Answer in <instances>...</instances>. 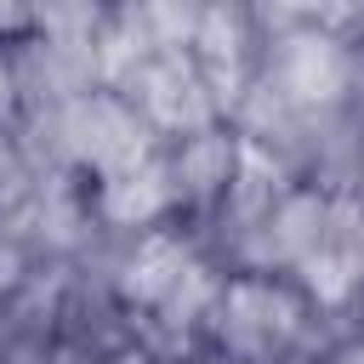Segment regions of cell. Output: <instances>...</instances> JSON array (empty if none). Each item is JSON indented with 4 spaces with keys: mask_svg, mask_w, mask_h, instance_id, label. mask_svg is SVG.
I'll use <instances>...</instances> for the list:
<instances>
[{
    "mask_svg": "<svg viewBox=\"0 0 364 364\" xmlns=\"http://www.w3.org/2000/svg\"><path fill=\"white\" fill-rule=\"evenodd\" d=\"M233 165H239V136H233V131L205 125V131L182 136V148L171 154L176 205H216V199H228Z\"/></svg>",
    "mask_w": 364,
    "mask_h": 364,
    "instance_id": "7",
    "label": "cell"
},
{
    "mask_svg": "<svg viewBox=\"0 0 364 364\" xmlns=\"http://www.w3.org/2000/svg\"><path fill=\"white\" fill-rule=\"evenodd\" d=\"M188 267H193V250H188V239H176L171 228H148L136 245H131V256L119 262V296L131 301V307H165L171 301V290L188 279Z\"/></svg>",
    "mask_w": 364,
    "mask_h": 364,
    "instance_id": "6",
    "label": "cell"
},
{
    "mask_svg": "<svg viewBox=\"0 0 364 364\" xmlns=\"http://www.w3.org/2000/svg\"><path fill=\"white\" fill-rule=\"evenodd\" d=\"M210 318H216V341L233 364H273L296 347L307 307H301V290H290L284 279L239 273V279L222 284Z\"/></svg>",
    "mask_w": 364,
    "mask_h": 364,
    "instance_id": "1",
    "label": "cell"
},
{
    "mask_svg": "<svg viewBox=\"0 0 364 364\" xmlns=\"http://www.w3.org/2000/svg\"><path fill=\"white\" fill-rule=\"evenodd\" d=\"M11 108H17V63L0 51V119H6Z\"/></svg>",
    "mask_w": 364,
    "mask_h": 364,
    "instance_id": "8",
    "label": "cell"
},
{
    "mask_svg": "<svg viewBox=\"0 0 364 364\" xmlns=\"http://www.w3.org/2000/svg\"><path fill=\"white\" fill-rule=\"evenodd\" d=\"M176 205V182H171V159H159L154 148L119 171L102 176L97 188V210L114 222V228H159V216Z\"/></svg>",
    "mask_w": 364,
    "mask_h": 364,
    "instance_id": "5",
    "label": "cell"
},
{
    "mask_svg": "<svg viewBox=\"0 0 364 364\" xmlns=\"http://www.w3.org/2000/svg\"><path fill=\"white\" fill-rule=\"evenodd\" d=\"M148 136L154 131L142 125V114L131 108V97L125 91H108V85H91L80 97H63V108H57V142H63V154L74 165L97 171V176L142 159L154 148Z\"/></svg>",
    "mask_w": 364,
    "mask_h": 364,
    "instance_id": "2",
    "label": "cell"
},
{
    "mask_svg": "<svg viewBox=\"0 0 364 364\" xmlns=\"http://www.w3.org/2000/svg\"><path fill=\"white\" fill-rule=\"evenodd\" d=\"M102 364H148L142 353H114V358H102Z\"/></svg>",
    "mask_w": 364,
    "mask_h": 364,
    "instance_id": "10",
    "label": "cell"
},
{
    "mask_svg": "<svg viewBox=\"0 0 364 364\" xmlns=\"http://www.w3.org/2000/svg\"><path fill=\"white\" fill-rule=\"evenodd\" d=\"M131 108L142 114L148 131H171V136H193L205 125H216V97L193 63V51H154L131 80H125Z\"/></svg>",
    "mask_w": 364,
    "mask_h": 364,
    "instance_id": "4",
    "label": "cell"
},
{
    "mask_svg": "<svg viewBox=\"0 0 364 364\" xmlns=\"http://www.w3.org/2000/svg\"><path fill=\"white\" fill-rule=\"evenodd\" d=\"M267 85L284 97L290 114H307V108H336L353 85V57H347V40H336L324 23H296L273 40V68H267Z\"/></svg>",
    "mask_w": 364,
    "mask_h": 364,
    "instance_id": "3",
    "label": "cell"
},
{
    "mask_svg": "<svg viewBox=\"0 0 364 364\" xmlns=\"http://www.w3.org/2000/svg\"><path fill=\"white\" fill-rule=\"evenodd\" d=\"M11 182H17V154H11V148H6V136H0V193H6Z\"/></svg>",
    "mask_w": 364,
    "mask_h": 364,
    "instance_id": "9",
    "label": "cell"
},
{
    "mask_svg": "<svg viewBox=\"0 0 364 364\" xmlns=\"http://www.w3.org/2000/svg\"><path fill=\"white\" fill-rule=\"evenodd\" d=\"M216 364H233V358H216Z\"/></svg>",
    "mask_w": 364,
    "mask_h": 364,
    "instance_id": "11",
    "label": "cell"
}]
</instances>
